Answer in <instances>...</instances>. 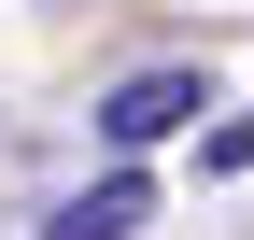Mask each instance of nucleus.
Listing matches in <instances>:
<instances>
[{"instance_id":"obj_1","label":"nucleus","mask_w":254,"mask_h":240,"mask_svg":"<svg viewBox=\"0 0 254 240\" xmlns=\"http://www.w3.org/2000/svg\"><path fill=\"white\" fill-rule=\"evenodd\" d=\"M212 113V71H127L99 99V141H155V127H198Z\"/></svg>"},{"instance_id":"obj_2","label":"nucleus","mask_w":254,"mask_h":240,"mask_svg":"<svg viewBox=\"0 0 254 240\" xmlns=\"http://www.w3.org/2000/svg\"><path fill=\"white\" fill-rule=\"evenodd\" d=\"M141 226H155V184H141V170H99L85 198L43 212V240H141Z\"/></svg>"},{"instance_id":"obj_3","label":"nucleus","mask_w":254,"mask_h":240,"mask_svg":"<svg viewBox=\"0 0 254 240\" xmlns=\"http://www.w3.org/2000/svg\"><path fill=\"white\" fill-rule=\"evenodd\" d=\"M240 156H254V127H240V113H212V127H198V170H212V184H240Z\"/></svg>"}]
</instances>
